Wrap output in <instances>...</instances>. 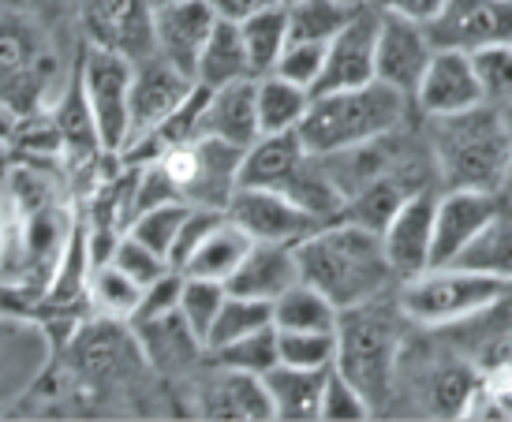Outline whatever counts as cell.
Masks as SVG:
<instances>
[{
	"instance_id": "6da1fadb",
	"label": "cell",
	"mask_w": 512,
	"mask_h": 422,
	"mask_svg": "<svg viewBox=\"0 0 512 422\" xmlns=\"http://www.w3.org/2000/svg\"><path fill=\"white\" fill-rule=\"evenodd\" d=\"M79 213L72 191L38 165L0 176V292L42 299L68 254Z\"/></svg>"
},
{
	"instance_id": "7a4b0ae2",
	"label": "cell",
	"mask_w": 512,
	"mask_h": 422,
	"mask_svg": "<svg viewBox=\"0 0 512 422\" xmlns=\"http://www.w3.org/2000/svg\"><path fill=\"white\" fill-rule=\"evenodd\" d=\"M299 281L314 284L337 310L367 303L397 288V273L385 258V243L352 221H329L296 243Z\"/></svg>"
},
{
	"instance_id": "3957f363",
	"label": "cell",
	"mask_w": 512,
	"mask_h": 422,
	"mask_svg": "<svg viewBox=\"0 0 512 422\" xmlns=\"http://www.w3.org/2000/svg\"><path fill=\"white\" fill-rule=\"evenodd\" d=\"M427 142L445 191H505L512 176V127L501 105L430 116Z\"/></svg>"
},
{
	"instance_id": "277c9868",
	"label": "cell",
	"mask_w": 512,
	"mask_h": 422,
	"mask_svg": "<svg viewBox=\"0 0 512 422\" xmlns=\"http://www.w3.org/2000/svg\"><path fill=\"white\" fill-rule=\"evenodd\" d=\"M57 38L42 15L23 0H0V113L15 120L45 113L60 98Z\"/></svg>"
},
{
	"instance_id": "5b68a950",
	"label": "cell",
	"mask_w": 512,
	"mask_h": 422,
	"mask_svg": "<svg viewBox=\"0 0 512 422\" xmlns=\"http://www.w3.org/2000/svg\"><path fill=\"white\" fill-rule=\"evenodd\" d=\"M385 296L344 307L337 314V359H333V366L363 393V400L370 404L374 415L393 396L400 344H404V322H408L397 296Z\"/></svg>"
},
{
	"instance_id": "8992f818",
	"label": "cell",
	"mask_w": 512,
	"mask_h": 422,
	"mask_svg": "<svg viewBox=\"0 0 512 422\" xmlns=\"http://www.w3.org/2000/svg\"><path fill=\"white\" fill-rule=\"evenodd\" d=\"M408 105H412V98L385 86L382 79L311 94L307 116L296 127L299 142L307 154H341V150H352V146H363V142H374L389 131H397L408 116Z\"/></svg>"
},
{
	"instance_id": "52a82bcc",
	"label": "cell",
	"mask_w": 512,
	"mask_h": 422,
	"mask_svg": "<svg viewBox=\"0 0 512 422\" xmlns=\"http://www.w3.org/2000/svg\"><path fill=\"white\" fill-rule=\"evenodd\" d=\"M505 296V281L468 273V269L441 266L397 284V303L408 322L453 325L471 314H483Z\"/></svg>"
},
{
	"instance_id": "ba28073f",
	"label": "cell",
	"mask_w": 512,
	"mask_h": 422,
	"mask_svg": "<svg viewBox=\"0 0 512 422\" xmlns=\"http://www.w3.org/2000/svg\"><path fill=\"white\" fill-rule=\"evenodd\" d=\"M75 75L83 83L101 150L120 154L131 135V60L86 45L83 60L75 64Z\"/></svg>"
},
{
	"instance_id": "9c48e42d",
	"label": "cell",
	"mask_w": 512,
	"mask_h": 422,
	"mask_svg": "<svg viewBox=\"0 0 512 422\" xmlns=\"http://www.w3.org/2000/svg\"><path fill=\"white\" fill-rule=\"evenodd\" d=\"M79 27L86 45L116 53L131 64L157 53L150 0H79Z\"/></svg>"
},
{
	"instance_id": "30bf717a",
	"label": "cell",
	"mask_w": 512,
	"mask_h": 422,
	"mask_svg": "<svg viewBox=\"0 0 512 422\" xmlns=\"http://www.w3.org/2000/svg\"><path fill=\"white\" fill-rule=\"evenodd\" d=\"M423 30L434 49L456 53L512 45V0H445Z\"/></svg>"
},
{
	"instance_id": "8fae6325",
	"label": "cell",
	"mask_w": 512,
	"mask_h": 422,
	"mask_svg": "<svg viewBox=\"0 0 512 422\" xmlns=\"http://www.w3.org/2000/svg\"><path fill=\"white\" fill-rule=\"evenodd\" d=\"M228 217L251 236L255 243H285L296 247L311 232L322 228L318 217L296 206L288 195L270 191V187H236V195L228 198Z\"/></svg>"
},
{
	"instance_id": "7c38bea8",
	"label": "cell",
	"mask_w": 512,
	"mask_h": 422,
	"mask_svg": "<svg viewBox=\"0 0 512 422\" xmlns=\"http://www.w3.org/2000/svg\"><path fill=\"white\" fill-rule=\"evenodd\" d=\"M430 57H434V45H430L423 23H415V19L397 12H382L378 45H374V79H382L385 86L400 90L404 98H415Z\"/></svg>"
},
{
	"instance_id": "4fadbf2b",
	"label": "cell",
	"mask_w": 512,
	"mask_h": 422,
	"mask_svg": "<svg viewBox=\"0 0 512 422\" xmlns=\"http://www.w3.org/2000/svg\"><path fill=\"white\" fill-rule=\"evenodd\" d=\"M378 23H382V12L374 4H359L356 12H352V19L326 42V68H322V79L314 83L311 94L344 90V86H363L374 79Z\"/></svg>"
},
{
	"instance_id": "5bb4252c",
	"label": "cell",
	"mask_w": 512,
	"mask_h": 422,
	"mask_svg": "<svg viewBox=\"0 0 512 422\" xmlns=\"http://www.w3.org/2000/svg\"><path fill=\"white\" fill-rule=\"evenodd\" d=\"M195 86V79L180 71L172 60H165L161 53L135 60L131 64V135H150L169 120V113L187 98V90Z\"/></svg>"
},
{
	"instance_id": "9a60e30c",
	"label": "cell",
	"mask_w": 512,
	"mask_h": 422,
	"mask_svg": "<svg viewBox=\"0 0 512 422\" xmlns=\"http://www.w3.org/2000/svg\"><path fill=\"white\" fill-rule=\"evenodd\" d=\"M434 213H438V191L423 187L415 191L385 225L382 243L385 258L397 273V281L419 277L430 269V247H434Z\"/></svg>"
},
{
	"instance_id": "2e32d148",
	"label": "cell",
	"mask_w": 512,
	"mask_h": 422,
	"mask_svg": "<svg viewBox=\"0 0 512 422\" xmlns=\"http://www.w3.org/2000/svg\"><path fill=\"white\" fill-rule=\"evenodd\" d=\"M505 206L501 191H441L438 213H434V247H430V269L449 266L464 251L483 225Z\"/></svg>"
},
{
	"instance_id": "e0dca14e",
	"label": "cell",
	"mask_w": 512,
	"mask_h": 422,
	"mask_svg": "<svg viewBox=\"0 0 512 422\" xmlns=\"http://www.w3.org/2000/svg\"><path fill=\"white\" fill-rule=\"evenodd\" d=\"M217 23V12L210 0H172L154 8V45L165 60H172L180 71L195 79L202 45Z\"/></svg>"
},
{
	"instance_id": "ac0fdd59",
	"label": "cell",
	"mask_w": 512,
	"mask_h": 422,
	"mask_svg": "<svg viewBox=\"0 0 512 422\" xmlns=\"http://www.w3.org/2000/svg\"><path fill=\"white\" fill-rule=\"evenodd\" d=\"M412 101L419 105L423 116H449V113L475 109L483 101V90H479V79H475L468 53L434 49V57H430Z\"/></svg>"
},
{
	"instance_id": "d6986e66",
	"label": "cell",
	"mask_w": 512,
	"mask_h": 422,
	"mask_svg": "<svg viewBox=\"0 0 512 422\" xmlns=\"http://www.w3.org/2000/svg\"><path fill=\"white\" fill-rule=\"evenodd\" d=\"M128 325L135 344H139V352L150 359V366L165 370V374H180V370L199 363V355H206L202 337L184 322L180 310L157 314V318H135Z\"/></svg>"
},
{
	"instance_id": "ffe728a7",
	"label": "cell",
	"mask_w": 512,
	"mask_h": 422,
	"mask_svg": "<svg viewBox=\"0 0 512 422\" xmlns=\"http://www.w3.org/2000/svg\"><path fill=\"white\" fill-rule=\"evenodd\" d=\"M202 419H273V404L266 381L258 374L214 366V374L199 389Z\"/></svg>"
},
{
	"instance_id": "44dd1931",
	"label": "cell",
	"mask_w": 512,
	"mask_h": 422,
	"mask_svg": "<svg viewBox=\"0 0 512 422\" xmlns=\"http://www.w3.org/2000/svg\"><path fill=\"white\" fill-rule=\"evenodd\" d=\"M262 135L258 127V94H255V79H236V83H225L210 90V101H206V113H202L199 139H221L247 150L251 142Z\"/></svg>"
},
{
	"instance_id": "7402d4cb",
	"label": "cell",
	"mask_w": 512,
	"mask_h": 422,
	"mask_svg": "<svg viewBox=\"0 0 512 422\" xmlns=\"http://www.w3.org/2000/svg\"><path fill=\"white\" fill-rule=\"evenodd\" d=\"M299 281V266H296V247H285V243H251V251L243 258L236 273L225 281V288L232 296H251V299H273L281 296L285 288Z\"/></svg>"
},
{
	"instance_id": "603a6c76",
	"label": "cell",
	"mask_w": 512,
	"mask_h": 422,
	"mask_svg": "<svg viewBox=\"0 0 512 422\" xmlns=\"http://www.w3.org/2000/svg\"><path fill=\"white\" fill-rule=\"evenodd\" d=\"M195 150H199V165H195V180L187 187V202L228 210V198L240 187L243 150L221 139H195Z\"/></svg>"
},
{
	"instance_id": "cb8c5ba5",
	"label": "cell",
	"mask_w": 512,
	"mask_h": 422,
	"mask_svg": "<svg viewBox=\"0 0 512 422\" xmlns=\"http://www.w3.org/2000/svg\"><path fill=\"white\" fill-rule=\"evenodd\" d=\"M303 157H307V150H303V142H299V131L258 135V139L243 150L240 187H270V191H281Z\"/></svg>"
},
{
	"instance_id": "d4e9b609",
	"label": "cell",
	"mask_w": 512,
	"mask_h": 422,
	"mask_svg": "<svg viewBox=\"0 0 512 422\" xmlns=\"http://www.w3.org/2000/svg\"><path fill=\"white\" fill-rule=\"evenodd\" d=\"M326 378L329 366L326 370H303V366L288 363H277L270 374H262L273 404V419H318Z\"/></svg>"
},
{
	"instance_id": "484cf974",
	"label": "cell",
	"mask_w": 512,
	"mask_h": 422,
	"mask_svg": "<svg viewBox=\"0 0 512 422\" xmlns=\"http://www.w3.org/2000/svg\"><path fill=\"white\" fill-rule=\"evenodd\" d=\"M449 266L468 269V273H483V277H498V281H512V206L505 202L483 232L456 254Z\"/></svg>"
},
{
	"instance_id": "4316f807",
	"label": "cell",
	"mask_w": 512,
	"mask_h": 422,
	"mask_svg": "<svg viewBox=\"0 0 512 422\" xmlns=\"http://www.w3.org/2000/svg\"><path fill=\"white\" fill-rule=\"evenodd\" d=\"M236 79H255V75H251V64H247L240 23H232V19H221V15H217L214 30H210V38H206V45H202L199 68H195V83L217 90V86L236 83Z\"/></svg>"
},
{
	"instance_id": "83f0119b",
	"label": "cell",
	"mask_w": 512,
	"mask_h": 422,
	"mask_svg": "<svg viewBox=\"0 0 512 422\" xmlns=\"http://www.w3.org/2000/svg\"><path fill=\"white\" fill-rule=\"evenodd\" d=\"M251 236L243 232L232 217L225 213V221L206 236V240L195 247V254L184 262V273L187 277H206V281H221L225 284L232 273H236V266H240L243 258H247V251H251Z\"/></svg>"
},
{
	"instance_id": "f1b7e54d",
	"label": "cell",
	"mask_w": 512,
	"mask_h": 422,
	"mask_svg": "<svg viewBox=\"0 0 512 422\" xmlns=\"http://www.w3.org/2000/svg\"><path fill=\"white\" fill-rule=\"evenodd\" d=\"M255 94H258V127H262V135L296 131L299 120L307 116V105H311V90L299 83H288L277 71L255 79Z\"/></svg>"
},
{
	"instance_id": "f546056e",
	"label": "cell",
	"mask_w": 512,
	"mask_h": 422,
	"mask_svg": "<svg viewBox=\"0 0 512 422\" xmlns=\"http://www.w3.org/2000/svg\"><path fill=\"white\" fill-rule=\"evenodd\" d=\"M240 34H243V49H247L251 75H255V79L270 75L288 45V8L277 4V8L247 15V19H240Z\"/></svg>"
},
{
	"instance_id": "4dcf8cb0",
	"label": "cell",
	"mask_w": 512,
	"mask_h": 422,
	"mask_svg": "<svg viewBox=\"0 0 512 422\" xmlns=\"http://www.w3.org/2000/svg\"><path fill=\"white\" fill-rule=\"evenodd\" d=\"M86 299L109 322H131L139 310V299H143V284L131 281L116 262H98V266H90V277H86Z\"/></svg>"
},
{
	"instance_id": "1f68e13d",
	"label": "cell",
	"mask_w": 512,
	"mask_h": 422,
	"mask_svg": "<svg viewBox=\"0 0 512 422\" xmlns=\"http://www.w3.org/2000/svg\"><path fill=\"white\" fill-rule=\"evenodd\" d=\"M337 314L341 310L307 281H296L273 299V325L277 329H337Z\"/></svg>"
},
{
	"instance_id": "d6a6232c",
	"label": "cell",
	"mask_w": 512,
	"mask_h": 422,
	"mask_svg": "<svg viewBox=\"0 0 512 422\" xmlns=\"http://www.w3.org/2000/svg\"><path fill=\"white\" fill-rule=\"evenodd\" d=\"M288 8V42H329L352 19L344 0H292Z\"/></svg>"
},
{
	"instance_id": "836d02e7",
	"label": "cell",
	"mask_w": 512,
	"mask_h": 422,
	"mask_svg": "<svg viewBox=\"0 0 512 422\" xmlns=\"http://www.w3.org/2000/svg\"><path fill=\"white\" fill-rule=\"evenodd\" d=\"M273 325V303L266 299H251V296H232L228 292L221 310H217V322L206 337V352L210 348H221V344H232V340L247 337V333H258Z\"/></svg>"
},
{
	"instance_id": "e575fe53",
	"label": "cell",
	"mask_w": 512,
	"mask_h": 422,
	"mask_svg": "<svg viewBox=\"0 0 512 422\" xmlns=\"http://www.w3.org/2000/svg\"><path fill=\"white\" fill-rule=\"evenodd\" d=\"M210 363L228 366V370H243V374H270L273 366L281 363L277 355V325H266L258 333H247V337L232 340V344H221V348H210Z\"/></svg>"
},
{
	"instance_id": "d590c367",
	"label": "cell",
	"mask_w": 512,
	"mask_h": 422,
	"mask_svg": "<svg viewBox=\"0 0 512 422\" xmlns=\"http://www.w3.org/2000/svg\"><path fill=\"white\" fill-rule=\"evenodd\" d=\"M277 355L288 366L326 370L337 359V329H277Z\"/></svg>"
},
{
	"instance_id": "8d00e7d4",
	"label": "cell",
	"mask_w": 512,
	"mask_h": 422,
	"mask_svg": "<svg viewBox=\"0 0 512 422\" xmlns=\"http://www.w3.org/2000/svg\"><path fill=\"white\" fill-rule=\"evenodd\" d=\"M187 206L191 202H161V206H150V210L135 213L128 225V236H135L139 243H146L150 251H157L161 258H169L172 243H176V232L184 225Z\"/></svg>"
},
{
	"instance_id": "74e56055",
	"label": "cell",
	"mask_w": 512,
	"mask_h": 422,
	"mask_svg": "<svg viewBox=\"0 0 512 422\" xmlns=\"http://www.w3.org/2000/svg\"><path fill=\"white\" fill-rule=\"evenodd\" d=\"M228 288L221 281H206V277H187L184 273V292H180V314H184V322L195 329L206 344L210 337V329L217 322V310L225 303Z\"/></svg>"
},
{
	"instance_id": "f35d334b",
	"label": "cell",
	"mask_w": 512,
	"mask_h": 422,
	"mask_svg": "<svg viewBox=\"0 0 512 422\" xmlns=\"http://www.w3.org/2000/svg\"><path fill=\"white\" fill-rule=\"evenodd\" d=\"M483 101L490 105H512V45H486L468 53Z\"/></svg>"
},
{
	"instance_id": "ab89813d",
	"label": "cell",
	"mask_w": 512,
	"mask_h": 422,
	"mask_svg": "<svg viewBox=\"0 0 512 422\" xmlns=\"http://www.w3.org/2000/svg\"><path fill=\"white\" fill-rule=\"evenodd\" d=\"M206 101H210V86L195 83L187 90V98L176 105L169 113V120L157 127L154 135L165 146H176V142H191L199 139V127H202V113H206Z\"/></svg>"
},
{
	"instance_id": "60d3db41",
	"label": "cell",
	"mask_w": 512,
	"mask_h": 422,
	"mask_svg": "<svg viewBox=\"0 0 512 422\" xmlns=\"http://www.w3.org/2000/svg\"><path fill=\"white\" fill-rule=\"evenodd\" d=\"M374 411L370 404L363 400L352 381L344 378L337 366H329V378H326V389H322V411H318V419H337V422H348V419H370Z\"/></svg>"
},
{
	"instance_id": "b9f144b4",
	"label": "cell",
	"mask_w": 512,
	"mask_h": 422,
	"mask_svg": "<svg viewBox=\"0 0 512 422\" xmlns=\"http://www.w3.org/2000/svg\"><path fill=\"white\" fill-rule=\"evenodd\" d=\"M322 68H326V42H288L273 71L288 83L314 90V83L322 79Z\"/></svg>"
},
{
	"instance_id": "7bdbcfd3",
	"label": "cell",
	"mask_w": 512,
	"mask_h": 422,
	"mask_svg": "<svg viewBox=\"0 0 512 422\" xmlns=\"http://www.w3.org/2000/svg\"><path fill=\"white\" fill-rule=\"evenodd\" d=\"M221 221H225V210H214V206H187L184 225H180L176 243H172V251H169V266L184 273V262L195 254V247H199Z\"/></svg>"
},
{
	"instance_id": "ee69618b",
	"label": "cell",
	"mask_w": 512,
	"mask_h": 422,
	"mask_svg": "<svg viewBox=\"0 0 512 422\" xmlns=\"http://www.w3.org/2000/svg\"><path fill=\"white\" fill-rule=\"evenodd\" d=\"M109 262H116V266L128 273L131 281L143 284V288L150 281H157L161 273H169V269H172L169 258H161V254L150 251L146 243H139L135 236H128V232L120 236V243H116V251H113V258H109Z\"/></svg>"
},
{
	"instance_id": "f6af8a7d",
	"label": "cell",
	"mask_w": 512,
	"mask_h": 422,
	"mask_svg": "<svg viewBox=\"0 0 512 422\" xmlns=\"http://www.w3.org/2000/svg\"><path fill=\"white\" fill-rule=\"evenodd\" d=\"M180 292H184V273H180V269L161 273L157 281H150L143 288V299H139L135 318H157V314H172V310H180ZM135 318H131V322H135Z\"/></svg>"
},
{
	"instance_id": "bcb514c9",
	"label": "cell",
	"mask_w": 512,
	"mask_h": 422,
	"mask_svg": "<svg viewBox=\"0 0 512 422\" xmlns=\"http://www.w3.org/2000/svg\"><path fill=\"white\" fill-rule=\"evenodd\" d=\"M370 4L382 8V12L408 15V19H415V23H430L445 0H370Z\"/></svg>"
},
{
	"instance_id": "7dc6e473",
	"label": "cell",
	"mask_w": 512,
	"mask_h": 422,
	"mask_svg": "<svg viewBox=\"0 0 512 422\" xmlns=\"http://www.w3.org/2000/svg\"><path fill=\"white\" fill-rule=\"evenodd\" d=\"M214 4V12L221 19H232V23H240L247 15L255 12H266V8H277V4H285V0H210Z\"/></svg>"
},
{
	"instance_id": "c3c4849f",
	"label": "cell",
	"mask_w": 512,
	"mask_h": 422,
	"mask_svg": "<svg viewBox=\"0 0 512 422\" xmlns=\"http://www.w3.org/2000/svg\"><path fill=\"white\" fill-rule=\"evenodd\" d=\"M344 4H352V8H359V4H370V0H344Z\"/></svg>"
},
{
	"instance_id": "681fc988",
	"label": "cell",
	"mask_w": 512,
	"mask_h": 422,
	"mask_svg": "<svg viewBox=\"0 0 512 422\" xmlns=\"http://www.w3.org/2000/svg\"><path fill=\"white\" fill-rule=\"evenodd\" d=\"M150 4H154V8H161V4H172V0H150Z\"/></svg>"
},
{
	"instance_id": "f907efd6",
	"label": "cell",
	"mask_w": 512,
	"mask_h": 422,
	"mask_svg": "<svg viewBox=\"0 0 512 422\" xmlns=\"http://www.w3.org/2000/svg\"><path fill=\"white\" fill-rule=\"evenodd\" d=\"M505 292H512V281H509V284H505Z\"/></svg>"
},
{
	"instance_id": "816d5d0a",
	"label": "cell",
	"mask_w": 512,
	"mask_h": 422,
	"mask_svg": "<svg viewBox=\"0 0 512 422\" xmlns=\"http://www.w3.org/2000/svg\"><path fill=\"white\" fill-rule=\"evenodd\" d=\"M285 4H292V0H285Z\"/></svg>"
}]
</instances>
